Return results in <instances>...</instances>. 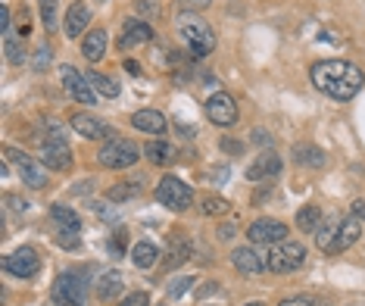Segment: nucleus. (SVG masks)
<instances>
[{
	"label": "nucleus",
	"instance_id": "nucleus-26",
	"mask_svg": "<svg viewBox=\"0 0 365 306\" xmlns=\"http://www.w3.org/2000/svg\"><path fill=\"white\" fill-rule=\"evenodd\" d=\"M88 81H91V88H94L97 94H101V97H110V101L122 94L119 81L110 78V76H103V72H97V69H91V72H88Z\"/></svg>",
	"mask_w": 365,
	"mask_h": 306
},
{
	"label": "nucleus",
	"instance_id": "nucleus-39",
	"mask_svg": "<svg viewBox=\"0 0 365 306\" xmlns=\"http://www.w3.org/2000/svg\"><path fill=\"white\" fill-rule=\"evenodd\" d=\"M51 53H53V51H51L47 44H44V47H38V56H35V69H38V72H44L47 66H51Z\"/></svg>",
	"mask_w": 365,
	"mask_h": 306
},
{
	"label": "nucleus",
	"instance_id": "nucleus-13",
	"mask_svg": "<svg viewBox=\"0 0 365 306\" xmlns=\"http://www.w3.org/2000/svg\"><path fill=\"white\" fill-rule=\"evenodd\" d=\"M247 238L253 244H281L287 238V225L278 219H256L250 228H247Z\"/></svg>",
	"mask_w": 365,
	"mask_h": 306
},
{
	"label": "nucleus",
	"instance_id": "nucleus-7",
	"mask_svg": "<svg viewBox=\"0 0 365 306\" xmlns=\"http://www.w3.org/2000/svg\"><path fill=\"white\" fill-rule=\"evenodd\" d=\"M269 272L275 275H287V272H297L306 262V247L303 244H294V241H281V244H272V253H269Z\"/></svg>",
	"mask_w": 365,
	"mask_h": 306
},
{
	"label": "nucleus",
	"instance_id": "nucleus-24",
	"mask_svg": "<svg viewBox=\"0 0 365 306\" xmlns=\"http://www.w3.org/2000/svg\"><path fill=\"white\" fill-rule=\"evenodd\" d=\"M294 163L309 166V169H322L328 163V156L322 153L315 144H294Z\"/></svg>",
	"mask_w": 365,
	"mask_h": 306
},
{
	"label": "nucleus",
	"instance_id": "nucleus-29",
	"mask_svg": "<svg viewBox=\"0 0 365 306\" xmlns=\"http://www.w3.org/2000/svg\"><path fill=\"white\" fill-rule=\"evenodd\" d=\"M140 191V181L138 178H131L128 185H115V188H110L106 191V197H110V203H125V200H131Z\"/></svg>",
	"mask_w": 365,
	"mask_h": 306
},
{
	"label": "nucleus",
	"instance_id": "nucleus-25",
	"mask_svg": "<svg viewBox=\"0 0 365 306\" xmlns=\"http://www.w3.org/2000/svg\"><path fill=\"white\" fill-rule=\"evenodd\" d=\"M51 219L60 231H81V216L76 210H69V206H63V203L51 206Z\"/></svg>",
	"mask_w": 365,
	"mask_h": 306
},
{
	"label": "nucleus",
	"instance_id": "nucleus-43",
	"mask_svg": "<svg viewBox=\"0 0 365 306\" xmlns=\"http://www.w3.org/2000/svg\"><path fill=\"white\" fill-rule=\"evenodd\" d=\"M210 181H215V185H225V181H228V166H215V169H210Z\"/></svg>",
	"mask_w": 365,
	"mask_h": 306
},
{
	"label": "nucleus",
	"instance_id": "nucleus-46",
	"mask_svg": "<svg viewBox=\"0 0 365 306\" xmlns=\"http://www.w3.org/2000/svg\"><path fill=\"white\" fill-rule=\"evenodd\" d=\"M253 141H256V144H262L265 147V151H272V138H269V131H253Z\"/></svg>",
	"mask_w": 365,
	"mask_h": 306
},
{
	"label": "nucleus",
	"instance_id": "nucleus-38",
	"mask_svg": "<svg viewBox=\"0 0 365 306\" xmlns=\"http://www.w3.org/2000/svg\"><path fill=\"white\" fill-rule=\"evenodd\" d=\"M135 10L140 16H147V19H153V16L160 13V6H156V0H135Z\"/></svg>",
	"mask_w": 365,
	"mask_h": 306
},
{
	"label": "nucleus",
	"instance_id": "nucleus-4",
	"mask_svg": "<svg viewBox=\"0 0 365 306\" xmlns=\"http://www.w3.org/2000/svg\"><path fill=\"white\" fill-rule=\"evenodd\" d=\"M140 156H144V151H140L131 138H110L101 147L97 160H101V166H106V169H131Z\"/></svg>",
	"mask_w": 365,
	"mask_h": 306
},
{
	"label": "nucleus",
	"instance_id": "nucleus-16",
	"mask_svg": "<svg viewBox=\"0 0 365 306\" xmlns=\"http://www.w3.org/2000/svg\"><path fill=\"white\" fill-rule=\"evenodd\" d=\"M278 172H281V156L275 151H262L250 166H247V178L250 181H265V178H275Z\"/></svg>",
	"mask_w": 365,
	"mask_h": 306
},
{
	"label": "nucleus",
	"instance_id": "nucleus-48",
	"mask_svg": "<svg viewBox=\"0 0 365 306\" xmlns=\"http://www.w3.org/2000/svg\"><path fill=\"white\" fill-rule=\"evenodd\" d=\"M353 216L359 219V222H365V200H356L353 203Z\"/></svg>",
	"mask_w": 365,
	"mask_h": 306
},
{
	"label": "nucleus",
	"instance_id": "nucleus-2",
	"mask_svg": "<svg viewBox=\"0 0 365 306\" xmlns=\"http://www.w3.org/2000/svg\"><path fill=\"white\" fill-rule=\"evenodd\" d=\"M359 235H362L359 219H356V216H344L337 225H322V231H315V244H319L322 253L337 256V253L350 250V247L359 241Z\"/></svg>",
	"mask_w": 365,
	"mask_h": 306
},
{
	"label": "nucleus",
	"instance_id": "nucleus-36",
	"mask_svg": "<svg viewBox=\"0 0 365 306\" xmlns=\"http://www.w3.org/2000/svg\"><path fill=\"white\" fill-rule=\"evenodd\" d=\"M91 210H94L101 219L113 222V225H115V222H119V213H115V206H110V203H91Z\"/></svg>",
	"mask_w": 365,
	"mask_h": 306
},
{
	"label": "nucleus",
	"instance_id": "nucleus-1",
	"mask_svg": "<svg viewBox=\"0 0 365 306\" xmlns=\"http://www.w3.org/2000/svg\"><path fill=\"white\" fill-rule=\"evenodd\" d=\"M309 78H312V88L322 91L331 101H350L356 97L365 85V76L362 69L350 60H322L309 69Z\"/></svg>",
	"mask_w": 365,
	"mask_h": 306
},
{
	"label": "nucleus",
	"instance_id": "nucleus-31",
	"mask_svg": "<svg viewBox=\"0 0 365 306\" xmlns=\"http://www.w3.org/2000/svg\"><path fill=\"white\" fill-rule=\"evenodd\" d=\"M4 53H6V60H10L13 66H22L26 63V47H22V41H13L10 35H6V41H4Z\"/></svg>",
	"mask_w": 365,
	"mask_h": 306
},
{
	"label": "nucleus",
	"instance_id": "nucleus-40",
	"mask_svg": "<svg viewBox=\"0 0 365 306\" xmlns=\"http://www.w3.org/2000/svg\"><path fill=\"white\" fill-rule=\"evenodd\" d=\"M122 306H150V297H147L144 291H135V294L125 297V303H122Z\"/></svg>",
	"mask_w": 365,
	"mask_h": 306
},
{
	"label": "nucleus",
	"instance_id": "nucleus-14",
	"mask_svg": "<svg viewBox=\"0 0 365 306\" xmlns=\"http://www.w3.org/2000/svg\"><path fill=\"white\" fill-rule=\"evenodd\" d=\"M69 126L78 131L81 138H88V141H97V138H115V131L110 122H103V119H97V116H91V113H76L69 119Z\"/></svg>",
	"mask_w": 365,
	"mask_h": 306
},
{
	"label": "nucleus",
	"instance_id": "nucleus-49",
	"mask_svg": "<svg viewBox=\"0 0 365 306\" xmlns=\"http://www.w3.org/2000/svg\"><path fill=\"white\" fill-rule=\"evenodd\" d=\"M125 69L131 72V76H138V72H140V66H138V63H131V60H128V63H125Z\"/></svg>",
	"mask_w": 365,
	"mask_h": 306
},
{
	"label": "nucleus",
	"instance_id": "nucleus-27",
	"mask_svg": "<svg viewBox=\"0 0 365 306\" xmlns=\"http://www.w3.org/2000/svg\"><path fill=\"white\" fill-rule=\"evenodd\" d=\"M156 260H160V250H156V244H150V241H138L135 250H131V262H135L138 269H150V266H156Z\"/></svg>",
	"mask_w": 365,
	"mask_h": 306
},
{
	"label": "nucleus",
	"instance_id": "nucleus-41",
	"mask_svg": "<svg viewBox=\"0 0 365 306\" xmlns=\"http://www.w3.org/2000/svg\"><path fill=\"white\" fill-rule=\"evenodd\" d=\"M53 6H56V0H41V16H44L47 29H53Z\"/></svg>",
	"mask_w": 365,
	"mask_h": 306
},
{
	"label": "nucleus",
	"instance_id": "nucleus-28",
	"mask_svg": "<svg viewBox=\"0 0 365 306\" xmlns=\"http://www.w3.org/2000/svg\"><path fill=\"white\" fill-rule=\"evenodd\" d=\"M144 156L156 166H169L172 160H175V151H172V144H165V141H150V144L144 147Z\"/></svg>",
	"mask_w": 365,
	"mask_h": 306
},
{
	"label": "nucleus",
	"instance_id": "nucleus-35",
	"mask_svg": "<svg viewBox=\"0 0 365 306\" xmlns=\"http://www.w3.org/2000/svg\"><path fill=\"white\" fill-rule=\"evenodd\" d=\"M175 4H178L181 13H203L212 0H175Z\"/></svg>",
	"mask_w": 365,
	"mask_h": 306
},
{
	"label": "nucleus",
	"instance_id": "nucleus-18",
	"mask_svg": "<svg viewBox=\"0 0 365 306\" xmlns=\"http://www.w3.org/2000/svg\"><path fill=\"white\" fill-rule=\"evenodd\" d=\"M231 262H235V269L240 275H259V272L269 269V262H265L259 250H253V247H237V250L231 253Z\"/></svg>",
	"mask_w": 365,
	"mask_h": 306
},
{
	"label": "nucleus",
	"instance_id": "nucleus-17",
	"mask_svg": "<svg viewBox=\"0 0 365 306\" xmlns=\"http://www.w3.org/2000/svg\"><path fill=\"white\" fill-rule=\"evenodd\" d=\"M88 26H91V6L88 4H72L69 6V13H66V22H63V31H66V38H81V35H88Z\"/></svg>",
	"mask_w": 365,
	"mask_h": 306
},
{
	"label": "nucleus",
	"instance_id": "nucleus-33",
	"mask_svg": "<svg viewBox=\"0 0 365 306\" xmlns=\"http://www.w3.org/2000/svg\"><path fill=\"white\" fill-rule=\"evenodd\" d=\"M278 306H331V303L322 300V297H287V300H281Z\"/></svg>",
	"mask_w": 365,
	"mask_h": 306
},
{
	"label": "nucleus",
	"instance_id": "nucleus-19",
	"mask_svg": "<svg viewBox=\"0 0 365 306\" xmlns=\"http://www.w3.org/2000/svg\"><path fill=\"white\" fill-rule=\"evenodd\" d=\"M131 126L144 131V135H165L169 131V122H165V116L160 110H138L131 116Z\"/></svg>",
	"mask_w": 365,
	"mask_h": 306
},
{
	"label": "nucleus",
	"instance_id": "nucleus-34",
	"mask_svg": "<svg viewBox=\"0 0 365 306\" xmlns=\"http://www.w3.org/2000/svg\"><path fill=\"white\" fill-rule=\"evenodd\" d=\"M56 244L66 247V250H76V247H81V238H78V231H60Z\"/></svg>",
	"mask_w": 365,
	"mask_h": 306
},
{
	"label": "nucleus",
	"instance_id": "nucleus-30",
	"mask_svg": "<svg viewBox=\"0 0 365 306\" xmlns=\"http://www.w3.org/2000/svg\"><path fill=\"white\" fill-rule=\"evenodd\" d=\"M125 244H128V231L125 228H113L110 241H106V250H110L113 260H119V256L125 253Z\"/></svg>",
	"mask_w": 365,
	"mask_h": 306
},
{
	"label": "nucleus",
	"instance_id": "nucleus-6",
	"mask_svg": "<svg viewBox=\"0 0 365 306\" xmlns=\"http://www.w3.org/2000/svg\"><path fill=\"white\" fill-rule=\"evenodd\" d=\"M41 163H44L47 169H56V172H66L72 166V151H69V144H66L63 128H56V126L47 128L44 147H41Z\"/></svg>",
	"mask_w": 365,
	"mask_h": 306
},
{
	"label": "nucleus",
	"instance_id": "nucleus-23",
	"mask_svg": "<svg viewBox=\"0 0 365 306\" xmlns=\"http://www.w3.org/2000/svg\"><path fill=\"white\" fill-rule=\"evenodd\" d=\"M322 225H325V213H322V206L306 203L303 210H297V228H300V231H306V235H315Z\"/></svg>",
	"mask_w": 365,
	"mask_h": 306
},
{
	"label": "nucleus",
	"instance_id": "nucleus-5",
	"mask_svg": "<svg viewBox=\"0 0 365 306\" xmlns=\"http://www.w3.org/2000/svg\"><path fill=\"white\" fill-rule=\"evenodd\" d=\"M156 200L172 213H185V210H190V203H194V191H190V185H185L181 178L165 175V178H160V185H156Z\"/></svg>",
	"mask_w": 365,
	"mask_h": 306
},
{
	"label": "nucleus",
	"instance_id": "nucleus-22",
	"mask_svg": "<svg viewBox=\"0 0 365 306\" xmlns=\"http://www.w3.org/2000/svg\"><path fill=\"white\" fill-rule=\"evenodd\" d=\"M81 53H85L91 63L103 60L106 56V29H91L88 35L81 38Z\"/></svg>",
	"mask_w": 365,
	"mask_h": 306
},
{
	"label": "nucleus",
	"instance_id": "nucleus-11",
	"mask_svg": "<svg viewBox=\"0 0 365 306\" xmlns=\"http://www.w3.org/2000/svg\"><path fill=\"white\" fill-rule=\"evenodd\" d=\"M206 116H210L212 126H222V128L235 126V122H237V103H235V97L225 94V91H215L210 101H206Z\"/></svg>",
	"mask_w": 365,
	"mask_h": 306
},
{
	"label": "nucleus",
	"instance_id": "nucleus-12",
	"mask_svg": "<svg viewBox=\"0 0 365 306\" xmlns=\"http://www.w3.org/2000/svg\"><path fill=\"white\" fill-rule=\"evenodd\" d=\"M60 78H63V88L69 91L78 103H97V91L91 88L88 76H81L76 66H60Z\"/></svg>",
	"mask_w": 365,
	"mask_h": 306
},
{
	"label": "nucleus",
	"instance_id": "nucleus-42",
	"mask_svg": "<svg viewBox=\"0 0 365 306\" xmlns=\"http://www.w3.org/2000/svg\"><path fill=\"white\" fill-rule=\"evenodd\" d=\"M219 147H222L225 153H240V151H244V144H240V141H235V138H222Z\"/></svg>",
	"mask_w": 365,
	"mask_h": 306
},
{
	"label": "nucleus",
	"instance_id": "nucleus-50",
	"mask_svg": "<svg viewBox=\"0 0 365 306\" xmlns=\"http://www.w3.org/2000/svg\"><path fill=\"white\" fill-rule=\"evenodd\" d=\"M247 306H265V303H259V300H253V303H247Z\"/></svg>",
	"mask_w": 365,
	"mask_h": 306
},
{
	"label": "nucleus",
	"instance_id": "nucleus-37",
	"mask_svg": "<svg viewBox=\"0 0 365 306\" xmlns=\"http://www.w3.org/2000/svg\"><path fill=\"white\" fill-rule=\"evenodd\" d=\"M190 287H194V278H178L175 285H169V297L172 300H178V297L185 291H190Z\"/></svg>",
	"mask_w": 365,
	"mask_h": 306
},
{
	"label": "nucleus",
	"instance_id": "nucleus-21",
	"mask_svg": "<svg viewBox=\"0 0 365 306\" xmlns=\"http://www.w3.org/2000/svg\"><path fill=\"white\" fill-rule=\"evenodd\" d=\"M122 291H125V278H122V272L110 269L97 278V297H101V300H115V297H122Z\"/></svg>",
	"mask_w": 365,
	"mask_h": 306
},
{
	"label": "nucleus",
	"instance_id": "nucleus-8",
	"mask_svg": "<svg viewBox=\"0 0 365 306\" xmlns=\"http://www.w3.org/2000/svg\"><path fill=\"white\" fill-rule=\"evenodd\" d=\"M53 306H85V278L78 272H60L51 291Z\"/></svg>",
	"mask_w": 365,
	"mask_h": 306
},
{
	"label": "nucleus",
	"instance_id": "nucleus-3",
	"mask_svg": "<svg viewBox=\"0 0 365 306\" xmlns=\"http://www.w3.org/2000/svg\"><path fill=\"white\" fill-rule=\"evenodd\" d=\"M178 35L185 38L187 51L194 60H203L215 51V35L210 29V22H203L197 13H181L178 16Z\"/></svg>",
	"mask_w": 365,
	"mask_h": 306
},
{
	"label": "nucleus",
	"instance_id": "nucleus-45",
	"mask_svg": "<svg viewBox=\"0 0 365 306\" xmlns=\"http://www.w3.org/2000/svg\"><path fill=\"white\" fill-rule=\"evenodd\" d=\"M215 291H219V285H215V281H210V285H203V287H197V303L206 300V297L215 294Z\"/></svg>",
	"mask_w": 365,
	"mask_h": 306
},
{
	"label": "nucleus",
	"instance_id": "nucleus-9",
	"mask_svg": "<svg viewBox=\"0 0 365 306\" xmlns=\"http://www.w3.org/2000/svg\"><path fill=\"white\" fill-rule=\"evenodd\" d=\"M4 160L6 163H16V169H19V178L22 185H29L31 191H41V188H47V169L35 163L31 156H22L16 147H6L4 151Z\"/></svg>",
	"mask_w": 365,
	"mask_h": 306
},
{
	"label": "nucleus",
	"instance_id": "nucleus-44",
	"mask_svg": "<svg viewBox=\"0 0 365 306\" xmlns=\"http://www.w3.org/2000/svg\"><path fill=\"white\" fill-rule=\"evenodd\" d=\"M215 235H219L222 241H228V238L237 235V225H235V222H225V225H219V231H215Z\"/></svg>",
	"mask_w": 365,
	"mask_h": 306
},
{
	"label": "nucleus",
	"instance_id": "nucleus-20",
	"mask_svg": "<svg viewBox=\"0 0 365 306\" xmlns=\"http://www.w3.org/2000/svg\"><path fill=\"white\" fill-rule=\"evenodd\" d=\"M190 253H194V247H190V238L181 235V231H175V235L169 238V256H165V266H169V269L185 266V262L190 260Z\"/></svg>",
	"mask_w": 365,
	"mask_h": 306
},
{
	"label": "nucleus",
	"instance_id": "nucleus-10",
	"mask_svg": "<svg viewBox=\"0 0 365 306\" xmlns=\"http://www.w3.org/2000/svg\"><path fill=\"white\" fill-rule=\"evenodd\" d=\"M4 272L13 278H35L41 272V256L31 247H19L4 256Z\"/></svg>",
	"mask_w": 365,
	"mask_h": 306
},
{
	"label": "nucleus",
	"instance_id": "nucleus-32",
	"mask_svg": "<svg viewBox=\"0 0 365 306\" xmlns=\"http://www.w3.org/2000/svg\"><path fill=\"white\" fill-rule=\"evenodd\" d=\"M228 206L231 203L225 200V197H215L212 194V197H206V200L200 203V210L206 213V216H222V213H228Z\"/></svg>",
	"mask_w": 365,
	"mask_h": 306
},
{
	"label": "nucleus",
	"instance_id": "nucleus-15",
	"mask_svg": "<svg viewBox=\"0 0 365 306\" xmlns=\"http://www.w3.org/2000/svg\"><path fill=\"white\" fill-rule=\"evenodd\" d=\"M150 38H153L150 22L128 19L125 26H122V35H119V51H131V47H138V44H147Z\"/></svg>",
	"mask_w": 365,
	"mask_h": 306
},
{
	"label": "nucleus",
	"instance_id": "nucleus-47",
	"mask_svg": "<svg viewBox=\"0 0 365 306\" xmlns=\"http://www.w3.org/2000/svg\"><path fill=\"white\" fill-rule=\"evenodd\" d=\"M0 31H4V35H10V10H0Z\"/></svg>",
	"mask_w": 365,
	"mask_h": 306
}]
</instances>
